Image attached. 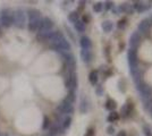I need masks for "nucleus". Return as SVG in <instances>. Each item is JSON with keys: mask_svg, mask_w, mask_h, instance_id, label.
I'll return each instance as SVG.
<instances>
[{"mask_svg": "<svg viewBox=\"0 0 152 136\" xmlns=\"http://www.w3.org/2000/svg\"><path fill=\"white\" fill-rule=\"evenodd\" d=\"M65 85L69 90V92H75L77 89V75L75 71H69L65 78Z\"/></svg>", "mask_w": 152, "mask_h": 136, "instance_id": "obj_1", "label": "nucleus"}, {"mask_svg": "<svg viewBox=\"0 0 152 136\" xmlns=\"http://www.w3.org/2000/svg\"><path fill=\"white\" fill-rule=\"evenodd\" d=\"M51 48L53 50H56V51H59L63 53V52H69V50L72 49V45H70V43L67 40L64 38L60 41H58L56 43L51 44Z\"/></svg>", "mask_w": 152, "mask_h": 136, "instance_id": "obj_2", "label": "nucleus"}, {"mask_svg": "<svg viewBox=\"0 0 152 136\" xmlns=\"http://www.w3.org/2000/svg\"><path fill=\"white\" fill-rule=\"evenodd\" d=\"M0 20H1V25L5 27H9L13 25L14 23V16L12 12L9 9H4L1 12V16H0Z\"/></svg>", "mask_w": 152, "mask_h": 136, "instance_id": "obj_3", "label": "nucleus"}, {"mask_svg": "<svg viewBox=\"0 0 152 136\" xmlns=\"http://www.w3.org/2000/svg\"><path fill=\"white\" fill-rule=\"evenodd\" d=\"M127 59H128V65L129 71L139 68V59H137V51L135 49H129L127 52Z\"/></svg>", "mask_w": 152, "mask_h": 136, "instance_id": "obj_4", "label": "nucleus"}, {"mask_svg": "<svg viewBox=\"0 0 152 136\" xmlns=\"http://www.w3.org/2000/svg\"><path fill=\"white\" fill-rule=\"evenodd\" d=\"M13 16L15 25L19 27V28H23L26 23V14L22 9H18V10L15 12V14H13Z\"/></svg>", "mask_w": 152, "mask_h": 136, "instance_id": "obj_5", "label": "nucleus"}, {"mask_svg": "<svg viewBox=\"0 0 152 136\" xmlns=\"http://www.w3.org/2000/svg\"><path fill=\"white\" fill-rule=\"evenodd\" d=\"M136 89H137V91L140 92L142 100H143V99H148V97H152L151 87H150V86H148L144 82H141V83H139V84H136Z\"/></svg>", "mask_w": 152, "mask_h": 136, "instance_id": "obj_6", "label": "nucleus"}, {"mask_svg": "<svg viewBox=\"0 0 152 136\" xmlns=\"http://www.w3.org/2000/svg\"><path fill=\"white\" fill-rule=\"evenodd\" d=\"M61 55H63L64 59H65V63H66L67 67L69 68V71H74L76 67L75 57H74L72 53H69V52H63Z\"/></svg>", "mask_w": 152, "mask_h": 136, "instance_id": "obj_7", "label": "nucleus"}, {"mask_svg": "<svg viewBox=\"0 0 152 136\" xmlns=\"http://www.w3.org/2000/svg\"><path fill=\"white\" fill-rule=\"evenodd\" d=\"M151 24H152V22L150 20H143L139 24V26H137L139 32L142 33V34H144V35H148L149 32H150V28H151Z\"/></svg>", "mask_w": 152, "mask_h": 136, "instance_id": "obj_8", "label": "nucleus"}, {"mask_svg": "<svg viewBox=\"0 0 152 136\" xmlns=\"http://www.w3.org/2000/svg\"><path fill=\"white\" fill-rule=\"evenodd\" d=\"M52 27H53V22L50 18L45 17V18H42V20H41L39 30H40V32H49V31H51Z\"/></svg>", "mask_w": 152, "mask_h": 136, "instance_id": "obj_9", "label": "nucleus"}, {"mask_svg": "<svg viewBox=\"0 0 152 136\" xmlns=\"http://www.w3.org/2000/svg\"><path fill=\"white\" fill-rule=\"evenodd\" d=\"M58 110L60 111L61 113H72L74 111V108H73V104L69 103L66 100H64L63 102L58 105Z\"/></svg>", "mask_w": 152, "mask_h": 136, "instance_id": "obj_10", "label": "nucleus"}, {"mask_svg": "<svg viewBox=\"0 0 152 136\" xmlns=\"http://www.w3.org/2000/svg\"><path fill=\"white\" fill-rule=\"evenodd\" d=\"M140 42H141V36L137 32H134L131 38H129V49H137V47L140 45Z\"/></svg>", "mask_w": 152, "mask_h": 136, "instance_id": "obj_11", "label": "nucleus"}, {"mask_svg": "<svg viewBox=\"0 0 152 136\" xmlns=\"http://www.w3.org/2000/svg\"><path fill=\"white\" fill-rule=\"evenodd\" d=\"M152 7L151 4H145V2H142V1H136L134 2V9L137 12V13H143L148 9H150Z\"/></svg>", "mask_w": 152, "mask_h": 136, "instance_id": "obj_12", "label": "nucleus"}, {"mask_svg": "<svg viewBox=\"0 0 152 136\" xmlns=\"http://www.w3.org/2000/svg\"><path fill=\"white\" fill-rule=\"evenodd\" d=\"M41 17L39 18H31L28 20V30L31 32H37L40 28V24H41Z\"/></svg>", "mask_w": 152, "mask_h": 136, "instance_id": "obj_13", "label": "nucleus"}, {"mask_svg": "<svg viewBox=\"0 0 152 136\" xmlns=\"http://www.w3.org/2000/svg\"><path fill=\"white\" fill-rule=\"evenodd\" d=\"M131 74L133 76V79L135 82V84H139L141 82H144L143 81V73L142 71H140V68H135V69H132L131 71Z\"/></svg>", "mask_w": 152, "mask_h": 136, "instance_id": "obj_14", "label": "nucleus"}, {"mask_svg": "<svg viewBox=\"0 0 152 136\" xmlns=\"http://www.w3.org/2000/svg\"><path fill=\"white\" fill-rule=\"evenodd\" d=\"M80 44H81L82 49H84V50H90L91 47H92V41H91L89 36H82L81 41H80Z\"/></svg>", "mask_w": 152, "mask_h": 136, "instance_id": "obj_15", "label": "nucleus"}, {"mask_svg": "<svg viewBox=\"0 0 152 136\" xmlns=\"http://www.w3.org/2000/svg\"><path fill=\"white\" fill-rule=\"evenodd\" d=\"M81 58H82V60L85 64H89V63L92 61L93 55H92V52L90 51V50H84L83 49L82 51H81Z\"/></svg>", "mask_w": 152, "mask_h": 136, "instance_id": "obj_16", "label": "nucleus"}, {"mask_svg": "<svg viewBox=\"0 0 152 136\" xmlns=\"http://www.w3.org/2000/svg\"><path fill=\"white\" fill-rule=\"evenodd\" d=\"M101 27H102V30H103V32L109 33V32H111L113 28H114V23H113L111 20H104L101 24Z\"/></svg>", "mask_w": 152, "mask_h": 136, "instance_id": "obj_17", "label": "nucleus"}, {"mask_svg": "<svg viewBox=\"0 0 152 136\" xmlns=\"http://www.w3.org/2000/svg\"><path fill=\"white\" fill-rule=\"evenodd\" d=\"M89 81H90V83H91L92 85H95L96 83H98V81H99V75H98V71H92L91 73H90Z\"/></svg>", "mask_w": 152, "mask_h": 136, "instance_id": "obj_18", "label": "nucleus"}, {"mask_svg": "<svg viewBox=\"0 0 152 136\" xmlns=\"http://www.w3.org/2000/svg\"><path fill=\"white\" fill-rule=\"evenodd\" d=\"M116 108H117V102L114 99H108L106 102V109L109 111H115Z\"/></svg>", "mask_w": 152, "mask_h": 136, "instance_id": "obj_19", "label": "nucleus"}, {"mask_svg": "<svg viewBox=\"0 0 152 136\" xmlns=\"http://www.w3.org/2000/svg\"><path fill=\"white\" fill-rule=\"evenodd\" d=\"M27 16H28V20H31V18H39V17H41V13L37 10V9H28V12H27Z\"/></svg>", "mask_w": 152, "mask_h": 136, "instance_id": "obj_20", "label": "nucleus"}, {"mask_svg": "<svg viewBox=\"0 0 152 136\" xmlns=\"http://www.w3.org/2000/svg\"><path fill=\"white\" fill-rule=\"evenodd\" d=\"M131 110H132V105H131V104L129 103L124 104V105H123V108H121V116L127 117L129 113H131Z\"/></svg>", "mask_w": 152, "mask_h": 136, "instance_id": "obj_21", "label": "nucleus"}, {"mask_svg": "<svg viewBox=\"0 0 152 136\" xmlns=\"http://www.w3.org/2000/svg\"><path fill=\"white\" fill-rule=\"evenodd\" d=\"M80 110H81L82 113H86V112L89 111V101H88V99H83L82 100Z\"/></svg>", "mask_w": 152, "mask_h": 136, "instance_id": "obj_22", "label": "nucleus"}, {"mask_svg": "<svg viewBox=\"0 0 152 136\" xmlns=\"http://www.w3.org/2000/svg\"><path fill=\"white\" fill-rule=\"evenodd\" d=\"M68 20L72 22V23H74V24H75L77 20H80V14H78V12H72V13H69V15H68Z\"/></svg>", "mask_w": 152, "mask_h": 136, "instance_id": "obj_23", "label": "nucleus"}, {"mask_svg": "<svg viewBox=\"0 0 152 136\" xmlns=\"http://www.w3.org/2000/svg\"><path fill=\"white\" fill-rule=\"evenodd\" d=\"M107 119L109 123H115V121H117L119 119V113L116 112V111H111V113H109Z\"/></svg>", "mask_w": 152, "mask_h": 136, "instance_id": "obj_24", "label": "nucleus"}, {"mask_svg": "<svg viewBox=\"0 0 152 136\" xmlns=\"http://www.w3.org/2000/svg\"><path fill=\"white\" fill-rule=\"evenodd\" d=\"M74 26H75V30L77 31V32H84L85 31V24L83 23L82 20H77L75 24H74Z\"/></svg>", "mask_w": 152, "mask_h": 136, "instance_id": "obj_25", "label": "nucleus"}, {"mask_svg": "<svg viewBox=\"0 0 152 136\" xmlns=\"http://www.w3.org/2000/svg\"><path fill=\"white\" fill-rule=\"evenodd\" d=\"M143 104H144V109L146 111H150L152 109V97L148 99H143Z\"/></svg>", "mask_w": 152, "mask_h": 136, "instance_id": "obj_26", "label": "nucleus"}, {"mask_svg": "<svg viewBox=\"0 0 152 136\" xmlns=\"http://www.w3.org/2000/svg\"><path fill=\"white\" fill-rule=\"evenodd\" d=\"M103 9V2H96L93 5V10L95 13H101Z\"/></svg>", "mask_w": 152, "mask_h": 136, "instance_id": "obj_27", "label": "nucleus"}, {"mask_svg": "<svg viewBox=\"0 0 152 136\" xmlns=\"http://www.w3.org/2000/svg\"><path fill=\"white\" fill-rule=\"evenodd\" d=\"M70 124H72V118H70L69 116H67L65 119H64V121H63V127L66 129V128H69V126H70Z\"/></svg>", "mask_w": 152, "mask_h": 136, "instance_id": "obj_28", "label": "nucleus"}, {"mask_svg": "<svg viewBox=\"0 0 152 136\" xmlns=\"http://www.w3.org/2000/svg\"><path fill=\"white\" fill-rule=\"evenodd\" d=\"M75 99H76V97H75V92H69V93H68V95H67V97H66L65 100H66V101H68L69 103L73 104V102L75 101Z\"/></svg>", "mask_w": 152, "mask_h": 136, "instance_id": "obj_29", "label": "nucleus"}, {"mask_svg": "<svg viewBox=\"0 0 152 136\" xmlns=\"http://www.w3.org/2000/svg\"><path fill=\"white\" fill-rule=\"evenodd\" d=\"M126 24H127L126 18H121V20L118 22L117 26H118V28H119V30H123V28H125V27H126Z\"/></svg>", "mask_w": 152, "mask_h": 136, "instance_id": "obj_30", "label": "nucleus"}, {"mask_svg": "<svg viewBox=\"0 0 152 136\" xmlns=\"http://www.w3.org/2000/svg\"><path fill=\"white\" fill-rule=\"evenodd\" d=\"M49 126H50V120H49V118L48 117H45L43 118V125H42V128L43 129H48L49 128Z\"/></svg>", "mask_w": 152, "mask_h": 136, "instance_id": "obj_31", "label": "nucleus"}, {"mask_svg": "<svg viewBox=\"0 0 152 136\" xmlns=\"http://www.w3.org/2000/svg\"><path fill=\"white\" fill-rule=\"evenodd\" d=\"M143 130H144L145 136H152V130L150 129L148 126H144V127H143Z\"/></svg>", "mask_w": 152, "mask_h": 136, "instance_id": "obj_32", "label": "nucleus"}, {"mask_svg": "<svg viewBox=\"0 0 152 136\" xmlns=\"http://www.w3.org/2000/svg\"><path fill=\"white\" fill-rule=\"evenodd\" d=\"M103 6L106 7V9H111L113 7H114V2H111V1H106L104 4H103Z\"/></svg>", "mask_w": 152, "mask_h": 136, "instance_id": "obj_33", "label": "nucleus"}, {"mask_svg": "<svg viewBox=\"0 0 152 136\" xmlns=\"http://www.w3.org/2000/svg\"><path fill=\"white\" fill-rule=\"evenodd\" d=\"M107 132H108V134L109 135H114L115 134V128L113 127V126H109L107 128Z\"/></svg>", "mask_w": 152, "mask_h": 136, "instance_id": "obj_34", "label": "nucleus"}, {"mask_svg": "<svg viewBox=\"0 0 152 136\" xmlns=\"http://www.w3.org/2000/svg\"><path fill=\"white\" fill-rule=\"evenodd\" d=\"M90 20H91V17H90L89 15H84V16H83L82 22H83V23H84V24H85V23H89Z\"/></svg>", "mask_w": 152, "mask_h": 136, "instance_id": "obj_35", "label": "nucleus"}, {"mask_svg": "<svg viewBox=\"0 0 152 136\" xmlns=\"http://www.w3.org/2000/svg\"><path fill=\"white\" fill-rule=\"evenodd\" d=\"M94 135V130L92 129V128H90L89 130H88V133L85 134V136H93Z\"/></svg>", "mask_w": 152, "mask_h": 136, "instance_id": "obj_36", "label": "nucleus"}, {"mask_svg": "<svg viewBox=\"0 0 152 136\" xmlns=\"http://www.w3.org/2000/svg\"><path fill=\"white\" fill-rule=\"evenodd\" d=\"M102 92H103V87H102V86H99V87L96 89V93H98V95H102Z\"/></svg>", "mask_w": 152, "mask_h": 136, "instance_id": "obj_37", "label": "nucleus"}, {"mask_svg": "<svg viewBox=\"0 0 152 136\" xmlns=\"http://www.w3.org/2000/svg\"><path fill=\"white\" fill-rule=\"evenodd\" d=\"M116 136H127V135H126V132L121 130V132H119V133H118V134H117Z\"/></svg>", "mask_w": 152, "mask_h": 136, "instance_id": "obj_38", "label": "nucleus"}, {"mask_svg": "<svg viewBox=\"0 0 152 136\" xmlns=\"http://www.w3.org/2000/svg\"><path fill=\"white\" fill-rule=\"evenodd\" d=\"M150 113H151V117H152V109L150 110Z\"/></svg>", "mask_w": 152, "mask_h": 136, "instance_id": "obj_39", "label": "nucleus"}]
</instances>
